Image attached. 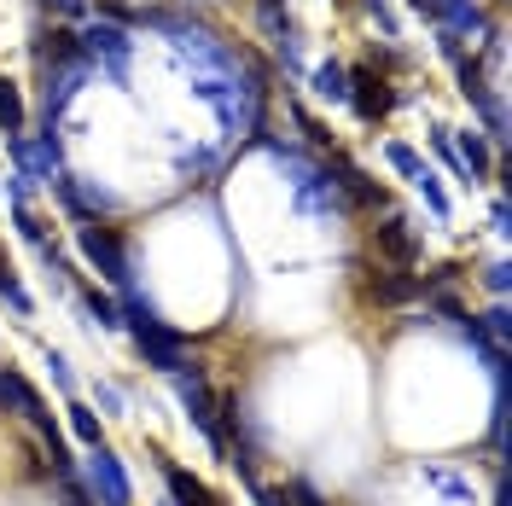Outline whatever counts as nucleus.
<instances>
[{"label": "nucleus", "mask_w": 512, "mask_h": 506, "mask_svg": "<svg viewBox=\"0 0 512 506\" xmlns=\"http://www.w3.org/2000/svg\"><path fill=\"white\" fill-rule=\"evenodd\" d=\"M128 326H134L140 355H146L158 373H181V367H187V338H181V332H169L158 320H128Z\"/></svg>", "instance_id": "nucleus-1"}, {"label": "nucleus", "mask_w": 512, "mask_h": 506, "mask_svg": "<svg viewBox=\"0 0 512 506\" xmlns=\"http://www.w3.org/2000/svg\"><path fill=\"white\" fill-rule=\"evenodd\" d=\"M82 256H88L111 285H123V291H128V256H123V239H117L111 227H99V222L82 227Z\"/></svg>", "instance_id": "nucleus-2"}, {"label": "nucleus", "mask_w": 512, "mask_h": 506, "mask_svg": "<svg viewBox=\"0 0 512 506\" xmlns=\"http://www.w3.org/2000/svg\"><path fill=\"white\" fill-rule=\"evenodd\" d=\"M175 396H181V408H187L192 425H198L210 443H222V437H216V396H210V384H204L198 367H181V373H175Z\"/></svg>", "instance_id": "nucleus-3"}, {"label": "nucleus", "mask_w": 512, "mask_h": 506, "mask_svg": "<svg viewBox=\"0 0 512 506\" xmlns=\"http://www.w3.org/2000/svg\"><path fill=\"white\" fill-rule=\"evenodd\" d=\"M128 53H134V41L117 24H94V30L82 35V59H99L111 70V82H128Z\"/></svg>", "instance_id": "nucleus-4"}, {"label": "nucleus", "mask_w": 512, "mask_h": 506, "mask_svg": "<svg viewBox=\"0 0 512 506\" xmlns=\"http://www.w3.org/2000/svg\"><path fill=\"white\" fill-rule=\"evenodd\" d=\"M88 82V59H70V64H53V82H47V128L59 123V111L76 99V88Z\"/></svg>", "instance_id": "nucleus-5"}, {"label": "nucleus", "mask_w": 512, "mask_h": 506, "mask_svg": "<svg viewBox=\"0 0 512 506\" xmlns=\"http://www.w3.org/2000/svg\"><path fill=\"white\" fill-rule=\"evenodd\" d=\"M390 99H396V94L384 88L373 70H355V76H350V105L361 111V117H367V123H379L384 111H390Z\"/></svg>", "instance_id": "nucleus-6"}, {"label": "nucleus", "mask_w": 512, "mask_h": 506, "mask_svg": "<svg viewBox=\"0 0 512 506\" xmlns=\"http://www.w3.org/2000/svg\"><path fill=\"white\" fill-rule=\"evenodd\" d=\"M94 489L105 495V506H128V477H123V460L111 448H94Z\"/></svg>", "instance_id": "nucleus-7"}, {"label": "nucleus", "mask_w": 512, "mask_h": 506, "mask_svg": "<svg viewBox=\"0 0 512 506\" xmlns=\"http://www.w3.org/2000/svg\"><path fill=\"white\" fill-rule=\"evenodd\" d=\"M379 251L390 256V262H402V268H414L419 262V233L402 216H390V222L379 227Z\"/></svg>", "instance_id": "nucleus-8"}, {"label": "nucleus", "mask_w": 512, "mask_h": 506, "mask_svg": "<svg viewBox=\"0 0 512 506\" xmlns=\"http://www.w3.org/2000/svg\"><path fill=\"white\" fill-rule=\"evenodd\" d=\"M163 477H169V495H175V506H222L198 477L187 472V466H163Z\"/></svg>", "instance_id": "nucleus-9"}, {"label": "nucleus", "mask_w": 512, "mask_h": 506, "mask_svg": "<svg viewBox=\"0 0 512 506\" xmlns=\"http://www.w3.org/2000/svg\"><path fill=\"white\" fill-rule=\"evenodd\" d=\"M332 175H338V187L350 192L355 204H384V192L373 187V181H367V175H361V169H355V163H344V158H332Z\"/></svg>", "instance_id": "nucleus-10"}, {"label": "nucleus", "mask_w": 512, "mask_h": 506, "mask_svg": "<svg viewBox=\"0 0 512 506\" xmlns=\"http://www.w3.org/2000/svg\"><path fill=\"white\" fill-rule=\"evenodd\" d=\"M0 128H6V134H24V94H18V82H6V76H0Z\"/></svg>", "instance_id": "nucleus-11"}, {"label": "nucleus", "mask_w": 512, "mask_h": 506, "mask_svg": "<svg viewBox=\"0 0 512 506\" xmlns=\"http://www.w3.org/2000/svg\"><path fill=\"white\" fill-rule=\"evenodd\" d=\"M454 158H460L466 169H472V181H489V146H483V140L472 134V128L460 134V152H454Z\"/></svg>", "instance_id": "nucleus-12"}, {"label": "nucleus", "mask_w": 512, "mask_h": 506, "mask_svg": "<svg viewBox=\"0 0 512 506\" xmlns=\"http://www.w3.org/2000/svg\"><path fill=\"white\" fill-rule=\"evenodd\" d=\"M315 94L320 99H350V70H344V64H320L315 70Z\"/></svg>", "instance_id": "nucleus-13"}, {"label": "nucleus", "mask_w": 512, "mask_h": 506, "mask_svg": "<svg viewBox=\"0 0 512 506\" xmlns=\"http://www.w3.org/2000/svg\"><path fill=\"white\" fill-rule=\"evenodd\" d=\"M373 297H379V303H408V297H419V280H408V274H384V280H373Z\"/></svg>", "instance_id": "nucleus-14"}, {"label": "nucleus", "mask_w": 512, "mask_h": 506, "mask_svg": "<svg viewBox=\"0 0 512 506\" xmlns=\"http://www.w3.org/2000/svg\"><path fill=\"white\" fill-rule=\"evenodd\" d=\"M414 187L425 192V204H431V216H437V222H448V210H454V204H448V192L437 187V175H431V169H419V175H414Z\"/></svg>", "instance_id": "nucleus-15"}, {"label": "nucleus", "mask_w": 512, "mask_h": 506, "mask_svg": "<svg viewBox=\"0 0 512 506\" xmlns=\"http://www.w3.org/2000/svg\"><path fill=\"white\" fill-rule=\"evenodd\" d=\"M35 402V390L24 379H18V373H6V367H0V408H30Z\"/></svg>", "instance_id": "nucleus-16"}, {"label": "nucleus", "mask_w": 512, "mask_h": 506, "mask_svg": "<svg viewBox=\"0 0 512 506\" xmlns=\"http://www.w3.org/2000/svg\"><path fill=\"white\" fill-rule=\"evenodd\" d=\"M70 431H76L88 448H105V443H99V413L94 408H70Z\"/></svg>", "instance_id": "nucleus-17"}, {"label": "nucleus", "mask_w": 512, "mask_h": 506, "mask_svg": "<svg viewBox=\"0 0 512 506\" xmlns=\"http://www.w3.org/2000/svg\"><path fill=\"white\" fill-rule=\"evenodd\" d=\"M384 158H390V169H402V175H408V181H414L419 169H425V163L414 158V146H402V140H396V146H384Z\"/></svg>", "instance_id": "nucleus-18"}, {"label": "nucleus", "mask_w": 512, "mask_h": 506, "mask_svg": "<svg viewBox=\"0 0 512 506\" xmlns=\"http://www.w3.org/2000/svg\"><path fill=\"white\" fill-rule=\"evenodd\" d=\"M88 315H94L99 326H123V309H117L111 297H99V291H88Z\"/></svg>", "instance_id": "nucleus-19"}, {"label": "nucleus", "mask_w": 512, "mask_h": 506, "mask_svg": "<svg viewBox=\"0 0 512 506\" xmlns=\"http://www.w3.org/2000/svg\"><path fill=\"white\" fill-rule=\"evenodd\" d=\"M0 297H6V303H12L18 315H30V309H35V303H30V291H24L18 280H6V285H0Z\"/></svg>", "instance_id": "nucleus-20"}, {"label": "nucleus", "mask_w": 512, "mask_h": 506, "mask_svg": "<svg viewBox=\"0 0 512 506\" xmlns=\"http://www.w3.org/2000/svg\"><path fill=\"white\" fill-rule=\"evenodd\" d=\"M507 262H489V268H483V285H489V291H495V297H507Z\"/></svg>", "instance_id": "nucleus-21"}, {"label": "nucleus", "mask_w": 512, "mask_h": 506, "mask_svg": "<svg viewBox=\"0 0 512 506\" xmlns=\"http://www.w3.org/2000/svg\"><path fill=\"white\" fill-rule=\"evenodd\" d=\"M286 501H297V506H326V501H320V489H315V483H291V495H286Z\"/></svg>", "instance_id": "nucleus-22"}, {"label": "nucleus", "mask_w": 512, "mask_h": 506, "mask_svg": "<svg viewBox=\"0 0 512 506\" xmlns=\"http://www.w3.org/2000/svg\"><path fill=\"white\" fill-rule=\"evenodd\" d=\"M483 332H489V338H507V332H512L507 309H489V326H483Z\"/></svg>", "instance_id": "nucleus-23"}, {"label": "nucleus", "mask_w": 512, "mask_h": 506, "mask_svg": "<svg viewBox=\"0 0 512 506\" xmlns=\"http://www.w3.org/2000/svg\"><path fill=\"white\" fill-rule=\"evenodd\" d=\"M47 367H53V384H59V390H70V384H76V379H70V367H64V355H53Z\"/></svg>", "instance_id": "nucleus-24"}, {"label": "nucleus", "mask_w": 512, "mask_h": 506, "mask_svg": "<svg viewBox=\"0 0 512 506\" xmlns=\"http://www.w3.org/2000/svg\"><path fill=\"white\" fill-rule=\"evenodd\" d=\"M256 501H262V506H291L286 495H280V489H256Z\"/></svg>", "instance_id": "nucleus-25"}, {"label": "nucleus", "mask_w": 512, "mask_h": 506, "mask_svg": "<svg viewBox=\"0 0 512 506\" xmlns=\"http://www.w3.org/2000/svg\"><path fill=\"white\" fill-rule=\"evenodd\" d=\"M53 6H59V12H82V6H88V0H53Z\"/></svg>", "instance_id": "nucleus-26"}, {"label": "nucleus", "mask_w": 512, "mask_h": 506, "mask_svg": "<svg viewBox=\"0 0 512 506\" xmlns=\"http://www.w3.org/2000/svg\"><path fill=\"white\" fill-rule=\"evenodd\" d=\"M12 280V262H6V251H0V285Z\"/></svg>", "instance_id": "nucleus-27"}]
</instances>
